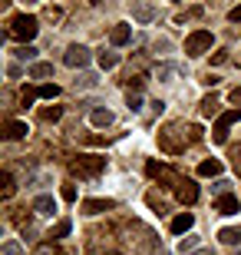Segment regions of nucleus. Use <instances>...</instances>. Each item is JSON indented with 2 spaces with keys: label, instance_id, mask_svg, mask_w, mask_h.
<instances>
[{
  "label": "nucleus",
  "instance_id": "nucleus-1",
  "mask_svg": "<svg viewBox=\"0 0 241 255\" xmlns=\"http://www.w3.org/2000/svg\"><path fill=\"white\" fill-rule=\"evenodd\" d=\"M192 142V126L185 123H168L165 129H159V149L165 152H185V146Z\"/></svg>",
  "mask_w": 241,
  "mask_h": 255
},
{
  "label": "nucleus",
  "instance_id": "nucleus-2",
  "mask_svg": "<svg viewBox=\"0 0 241 255\" xmlns=\"http://www.w3.org/2000/svg\"><path fill=\"white\" fill-rule=\"evenodd\" d=\"M70 169H73V176H80V179H96V176L106 169V156H76V159L70 162Z\"/></svg>",
  "mask_w": 241,
  "mask_h": 255
},
{
  "label": "nucleus",
  "instance_id": "nucleus-3",
  "mask_svg": "<svg viewBox=\"0 0 241 255\" xmlns=\"http://www.w3.org/2000/svg\"><path fill=\"white\" fill-rule=\"evenodd\" d=\"M37 17H30V13H20V17H13V23H10V37L20 40V43H30V40L37 37Z\"/></svg>",
  "mask_w": 241,
  "mask_h": 255
},
{
  "label": "nucleus",
  "instance_id": "nucleus-4",
  "mask_svg": "<svg viewBox=\"0 0 241 255\" xmlns=\"http://www.w3.org/2000/svg\"><path fill=\"white\" fill-rule=\"evenodd\" d=\"M205 50H212V33L208 30H195L192 37L185 40V53L188 57H202Z\"/></svg>",
  "mask_w": 241,
  "mask_h": 255
},
{
  "label": "nucleus",
  "instance_id": "nucleus-5",
  "mask_svg": "<svg viewBox=\"0 0 241 255\" xmlns=\"http://www.w3.org/2000/svg\"><path fill=\"white\" fill-rule=\"evenodd\" d=\"M238 120H241V110H228V113H222V116H218V123H215V129H212V139L225 142V139H228V126L238 123Z\"/></svg>",
  "mask_w": 241,
  "mask_h": 255
},
{
  "label": "nucleus",
  "instance_id": "nucleus-6",
  "mask_svg": "<svg viewBox=\"0 0 241 255\" xmlns=\"http://www.w3.org/2000/svg\"><path fill=\"white\" fill-rule=\"evenodd\" d=\"M172 182H175V196L182 199V202L192 206L195 199H198V186H195L192 179H185V176H172Z\"/></svg>",
  "mask_w": 241,
  "mask_h": 255
},
{
  "label": "nucleus",
  "instance_id": "nucleus-7",
  "mask_svg": "<svg viewBox=\"0 0 241 255\" xmlns=\"http://www.w3.org/2000/svg\"><path fill=\"white\" fill-rule=\"evenodd\" d=\"M63 63L66 66H86L89 63V50L83 47V43H73V47H66V53H63Z\"/></svg>",
  "mask_w": 241,
  "mask_h": 255
},
{
  "label": "nucleus",
  "instance_id": "nucleus-8",
  "mask_svg": "<svg viewBox=\"0 0 241 255\" xmlns=\"http://www.w3.org/2000/svg\"><path fill=\"white\" fill-rule=\"evenodd\" d=\"M109 209H116L112 199H86V202H83L86 216H99V212H109Z\"/></svg>",
  "mask_w": 241,
  "mask_h": 255
},
{
  "label": "nucleus",
  "instance_id": "nucleus-9",
  "mask_svg": "<svg viewBox=\"0 0 241 255\" xmlns=\"http://www.w3.org/2000/svg\"><path fill=\"white\" fill-rule=\"evenodd\" d=\"M215 212H222V216H235V212H241L238 196H222V199H215Z\"/></svg>",
  "mask_w": 241,
  "mask_h": 255
},
{
  "label": "nucleus",
  "instance_id": "nucleus-10",
  "mask_svg": "<svg viewBox=\"0 0 241 255\" xmlns=\"http://www.w3.org/2000/svg\"><path fill=\"white\" fill-rule=\"evenodd\" d=\"M156 13H159V10L152 7V3H132V17L139 20V23H152Z\"/></svg>",
  "mask_w": 241,
  "mask_h": 255
},
{
  "label": "nucleus",
  "instance_id": "nucleus-11",
  "mask_svg": "<svg viewBox=\"0 0 241 255\" xmlns=\"http://www.w3.org/2000/svg\"><path fill=\"white\" fill-rule=\"evenodd\" d=\"M27 123H20V120H7V123H3V136H7V139H23V136H27Z\"/></svg>",
  "mask_w": 241,
  "mask_h": 255
},
{
  "label": "nucleus",
  "instance_id": "nucleus-12",
  "mask_svg": "<svg viewBox=\"0 0 241 255\" xmlns=\"http://www.w3.org/2000/svg\"><path fill=\"white\" fill-rule=\"evenodd\" d=\"M192 226H195V216H192V212H178V216L172 219V226H168V229H172L175 236H182V232H188Z\"/></svg>",
  "mask_w": 241,
  "mask_h": 255
},
{
  "label": "nucleus",
  "instance_id": "nucleus-13",
  "mask_svg": "<svg viewBox=\"0 0 241 255\" xmlns=\"http://www.w3.org/2000/svg\"><path fill=\"white\" fill-rule=\"evenodd\" d=\"M109 40L116 43V47H126V43L132 40V30L126 27V23H119V27H112V30H109Z\"/></svg>",
  "mask_w": 241,
  "mask_h": 255
},
{
  "label": "nucleus",
  "instance_id": "nucleus-14",
  "mask_svg": "<svg viewBox=\"0 0 241 255\" xmlns=\"http://www.w3.org/2000/svg\"><path fill=\"white\" fill-rule=\"evenodd\" d=\"M33 212H37V216H53V212H56L53 196H37V202H33Z\"/></svg>",
  "mask_w": 241,
  "mask_h": 255
},
{
  "label": "nucleus",
  "instance_id": "nucleus-15",
  "mask_svg": "<svg viewBox=\"0 0 241 255\" xmlns=\"http://www.w3.org/2000/svg\"><path fill=\"white\" fill-rule=\"evenodd\" d=\"M89 123H93L96 129H106V126H112V113L109 110H93V113H89Z\"/></svg>",
  "mask_w": 241,
  "mask_h": 255
},
{
  "label": "nucleus",
  "instance_id": "nucleus-16",
  "mask_svg": "<svg viewBox=\"0 0 241 255\" xmlns=\"http://www.w3.org/2000/svg\"><path fill=\"white\" fill-rule=\"evenodd\" d=\"M198 176H222V162H218V159L198 162Z\"/></svg>",
  "mask_w": 241,
  "mask_h": 255
},
{
  "label": "nucleus",
  "instance_id": "nucleus-17",
  "mask_svg": "<svg viewBox=\"0 0 241 255\" xmlns=\"http://www.w3.org/2000/svg\"><path fill=\"white\" fill-rule=\"evenodd\" d=\"M30 76H33V80H47V76H53V63H33L30 66Z\"/></svg>",
  "mask_w": 241,
  "mask_h": 255
},
{
  "label": "nucleus",
  "instance_id": "nucleus-18",
  "mask_svg": "<svg viewBox=\"0 0 241 255\" xmlns=\"http://www.w3.org/2000/svg\"><path fill=\"white\" fill-rule=\"evenodd\" d=\"M218 239H222L225 246H238V242H241V229H222Z\"/></svg>",
  "mask_w": 241,
  "mask_h": 255
},
{
  "label": "nucleus",
  "instance_id": "nucleus-19",
  "mask_svg": "<svg viewBox=\"0 0 241 255\" xmlns=\"http://www.w3.org/2000/svg\"><path fill=\"white\" fill-rule=\"evenodd\" d=\"M60 116H63L60 106H43V110H40V120H43V123H56Z\"/></svg>",
  "mask_w": 241,
  "mask_h": 255
},
{
  "label": "nucleus",
  "instance_id": "nucleus-20",
  "mask_svg": "<svg viewBox=\"0 0 241 255\" xmlns=\"http://www.w3.org/2000/svg\"><path fill=\"white\" fill-rule=\"evenodd\" d=\"M70 229H73V222H70V219H60V222H56V229L50 232V239H63V236H70Z\"/></svg>",
  "mask_w": 241,
  "mask_h": 255
},
{
  "label": "nucleus",
  "instance_id": "nucleus-21",
  "mask_svg": "<svg viewBox=\"0 0 241 255\" xmlns=\"http://www.w3.org/2000/svg\"><path fill=\"white\" fill-rule=\"evenodd\" d=\"M116 63H119V57H116L112 50H102V53H99V66H102V70H112Z\"/></svg>",
  "mask_w": 241,
  "mask_h": 255
},
{
  "label": "nucleus",
  "instance_id": "nucleus-22",
  "mask_svg": "<svg viewBox=\"0 0 241 255\" xmlns=\"http://www.w3.org/2000/svg\"><path fill=\"white\" fill-rule=\"evenodd\" d=\"M37 93L43 96V100H56V96H60V86L56 83H43V86H37Z\"/></svg>",
  "mask_w": 241,
  "mask_h": 255
},
{
  "label": "nucleus",
  "instance_id": "nucleus-23",
  "mask_svg": "<svg viewBox=\"0 0 241 255\" xmlns=\"http://www.w3.org/2000/svg\"><path fill=\"white\" fill-rule=\"evenodd\" d=\"M0 255H23V246H20L17 239H7L3 249H0Z\"/></svg>",
  "mask_w": 241,
  "mask_h": 255
},
{
  "label": "nucleus",
  "instance_id": "nucleus-24",
  "mask_svg": "<svg viewBox=\"0 0 241 255\" xmlns=\"http://www.w3.org/2000/svg\"><path fill=\"white\" fill-rule=\"evenodd\" d=\"M202 113L205 116H218V100H215V96H205L202 100Z\"/></svg>",
  "mask_w": 241,
  "mask_h": 255
},
{
  "label": "nucleus",
  "instance_id": "nucleus-25",
  "mask_svg": "<svg viewBox=\"0 0 241 255\" xmlns=\"http://www.w3.org/2000/svg\"><path fill=\"white\" fill-rule=\"evenodd\" d=\"M37 90H33V86H23V93H20V103H23V106H30V103H33V100H37Z\"/></svg>",
  "mask_w": 241,
  "mask_h": 255
},
{
  "label": "nucleus",
  "instance_id": "nucleus-26",
  "mask_svg": "<svg viewBox=\"0 0 241 255\" xmlns=\"http://www.w3.org/2000/svg\"><path fill=\"white\" fill-rule=\"evenodd\" d=\"M149 206H152V209H159V212H165V199H162V196H159V192H149Z\"/></svg>",
  "mask_w": 241,
  "mask_h": 255
},
{
  "label": "nucleus",
  "instance_id": "nucleus-27",
  "mask_svg": "<svg viewBox=\"0 0 241 255\" xmlns=\"http://www.w3.org/2000/svg\"><path fill=\"white\" fill-rule=\"evenodd\" d=\"M13 189H17V186H13V176H10V172H3V189H0V192H3V199L13 196Z\"/></svg>",
  "mask_w": 241,
  "mask_h": 255
},
{
  "label": "nucleus",
  "instance_id": "nucleus-28",
  "mask_svg": "<svg viewBox=\"0 0 241 255\" xmlns=\"http://www.w3.org/2000/svg\"><path fill=\"white\" fill-rule=\"evenodd\" d=\"M33 255H63V252H60L53 242H43V246H37V252H33Z\"/></svg>",
  "mask_w": 241,
  "mask_h": 255
},
{
  "label": "nucleus",
  "instance_id": "nucleus-29",
  "mask_svg": "<svg viewBox=\"0 0 241 255\" xmlns=\"http://www.w3.org/2000/svg\"><path fill=\"white\" fill-rule=\"evenodd\" d=\"M146 172H149V176H162V172H165V166H162V162H156V159H149L146 162Z\"/></svg>",
  "mask_w": 241,
  "mask_h": 255
},
{
  "label": "nucleus",
  "instance_id": "nucleus-30",
  "mask_svg": "<svg viewBox=\"0 0 241 255\" xmlns=\"http://www.w3.org/2000/svg\"><path fill=\"white\" fill-rule=\"evenodd\" d=\"M195 246H198V239L188 236V239H182V246H178V249H182V255H192V249H195Z\"/></svg>",
  "mask_w": 241,
  "mask_h": 255
},
{
  "label": "nucleus",
  "instance_id": "nucleus-31",
  "mask_svg": "<svg viewBox=\"0 0 241 255\" xmlns=\"http://www.w3.org/2000/svg\"><path fill=\"white\" fill-rule=\"evenodd\" d=\"M89 255H122V252H119V249H99L93 242V246H89Z\"/></svg>",
  "mask_w": 241,
  "mask_h": 255
},
{
  "label": "nucleus",
  "instance_id": "nucleus-32",
  "mask_svg": "<svg viewBox=\"0 0 241 255\" xmlns=\"http://www.w3.org/2000/svg\"><path fill=\"white\" fill-rule=\"evenodd\" d=\"M228 186H232L228 179H218V182H215V192H218V199H222V196H228Z\"/></svg>",
  "mask_w": 241,
  "mask_h": 255
},
{
  "label": "nucleus",
  "instance_id": "nucleus-33",
  "mask_svg": "<svg viewBox=\"0 0 241 255\" xmlns=\"http://www.w3.org/2000/svg\"><path fill=\"white\" fill-rule=\"evenodd\" d=\"M17 57H20V60H33V57H37V50H33V47H20Z\"/></svg>",
  "mask_w": 241,
  "mask_h": 255
},
{
  "label": "nucleus",
  "instance_id": "nucleus-34",
  "mask_svg": "<svg viewBox=\"0 0 241 255\" xmlns=\"http://www.w3.org/2000/svg\"><path fill=\"white\" fill-rule=\"evenodd\" d=\"M129 110H132V113H139V110H142V96L129 93Z\"/></svg>",
  "mask_w": 241,
  "mask_h": 255
},
{
  "label": "nucleus",
  "instance_id": "nucleus-35",
  "mask_svg": "<svg viewBox=\"0 0 241 255\" xmlns=\"http://www.w3.org/2000/svg\"><path fill=\"white\" fill-rule=\"evenodd\" d=\"M142 83H146V76H129V90H142Z\"/></svg>",
  "mask_w": 241,
  "mask_h": 255
},
{
  "label": "nucleus",
  "instance_id": "nucleus-36",
  "mask_svg": "<svg viewBox=\"0 0 241 255\" xmlns=\"http://www.w3.org/2000/svg\"><path fill=\"white\" fill-rule=\"evenodd\" d=\"M225 60H228V50H218V53H215V57H212V63H215V66H222Z\"/></svg>",
  "mask_w": 241,
  "mask_h": 255
},
{
  "label": "nucleus",
  "instance_id": "nucleus-37",
  "mask_svg": "<svg viewBox=\"0 0 241 255\" xmlns=\"http://www.w3.org/2000/svg\"><path fill=\"white\" fill-rule=\"evenodd\" d=\"M63 199H66V202H76V189H73V186H63Z\"/></svg>",
  "mask_w": 241,
  "mask_h": 255
},
{
  "label": "nucleus",
  "instance_id": "nucleus-38",
  "mask_svg": "<svg viewBox=\"0 0 241 255\" xmlns=\"http://www.w3.org/2000/svg\"><path fill=\"white\" fill-rule=\"evenodd\" d=\"M228 100H232V103H235V106H241V86H235L232 93H228Z\"/></svg>",
  "mask_w": 241,
  "mask_h": 255
},
{
  "label": "nucleus",
  "instance_id": "nucleus-39",
  "mask_svg": "<svg viewBox=\"0 0 241 255\" xmlns=\"http://www.w3.org/2000/svg\"><path fill=\"white\" fill-rule=\"evenodd\" d=\"M228 20H232V23H241V3L235 10H228Z\"/></svg>",
  "mask_w": 241,
  "mask_h": 255
},
{
  "label": "nucleus",
  "instance_id": "nucleus-40",
  "mask_svg": "<svg viewBox=\"0 0 241 255\" xmlns=\"http://www.w3.org/2000/svg\"><path fill=\"white\" fill-rule=\"evenodd\" d=\"M198 139H202V126L192 123V142H198Z\"/></svg>",
  "mask_w": 241,
  "mask_h": 255
},
{
  "label": "nucleus",
  "instance_id": "nucleus-41",
  "mask_svg": "<svg viewBox=\"0 0 241 255\" xmlns=\"http://www.w3.org/2000/svg\"><path fill=\"white\" fill-rule=\"evenodd\" d=\"M232 162H235V166H241V149H232Z\"/></svg>",
  "mask_w": 241,
  "mask_h": 255
},
{
  "label": "nucleus",
  "instance_id": "nucleus-42",
  "mask_svg": "<svg viewBox=\"0 0 241 255\" xmlns=\"http://www.w3.org/2000/svg\"><path fill=\"white\" fill-rule=\"evenodd\" d=\"M192 255H215L212 249H198V252H192Z\"/></svg>",
  "mask_w": 241,
  "mask_h": 255
},
{
  "label": "nucleus",
  "instance_id": "nucleus-43",
  "mask_svg": "<svg viewBox=\"0 0 241 255\" xmlns=\"http://www.w3.org/2000/svg\"><path fill=\"white\" fill-rule=\"evenodd\" d=\"M235 255H241V252H235Z\"/></svg>",
  "mask_w": 241,
  "mask_h": 255
}]
</instances>
